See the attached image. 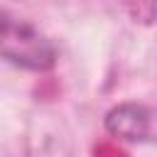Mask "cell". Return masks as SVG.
I'll return each instance as SVG.
<instances>
[{"mask_svg":"<svg viewBox=\"0 0 157 157\" xmlns=\"http://www.w3.org/2000/svg\"><path fill=\"white\" fill-rule=\"evenodd\" d=\"M0 56L15 66L29 69V71H44L54 66L56 52L54 44L39 34L32 25L10 17L0 10Z\"/></svg>","mask_w":157,"mask_h":157,"instance_id":"cell-1","label":"cell"},{"mask_svg":"<svg viewBox=\"0 0 157 157\" xmlns=\"http://www.w3.org/2000/svg\"><path fill=\"white\" fill-rule=\"evenodd\" d=\"M105 130L113 137L140 142L150 135V113L137 103H123L105 115Z\"/></svg>","mask_w":157,"mask_h":157,"instance_id":"cell-2","label":"cell"},{"mask_svg":"<svg viewBox=\"0 0 157 157\" xmlns=\"http://www.w3.org/2000/svg\"><path fill=\"white\" fill-rule=\"evenodd\" d=\"M123 5L135 22L152 25L157 20V0H123Z\"/></svg>","mask_w":157,"mask_h":157,"instance_id":"cell-3","label":"cell"}]
</instances>
